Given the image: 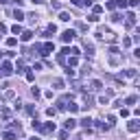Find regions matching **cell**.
Instances as JSON below:
<instances>
[{
	"label": "cell",
	"mask_w": 140,
	"mask_h": 140,
	"mask_svg": "<svg viewBox=\"0 0 140 140\" xmlns=\"http://www.w3.org/2000/svg\"><path fill=\"white\" fill-rule=\"evenodd\" d=\"M31 37H33V33H31V31H24V33H22V39H24V42H29Z\"/></svg>",
	"instance_id": "obj_5"
},
{
	"label": "cell",
	"mask_w": 140,
	"mask_h": 140,
	"mask_svg": "<svg viewBox=\"0 0 140 140\" xmlns=\"http://www.w3.org/2000/svg\"><path fill=\"white\" fill-rule=\"evenodd\" d=\"M33 2H42V0H33Z\"/></svg>",
	"instance_id": "obj_10"
},
{
	"label": "cell",
	"mask_w": 140,
	"mask_h": 140,
	"mask_svg": "<svg viewBox=\"0 0 140 140\" xmlns=\"http://www.w3.org/2000/svg\"><path fill=\"white\" fill-rule=\"evenodd\" d=\"M64 125H66V129H72V127L77 125V120H75V118H68V120H66Z\"/></svg>",
	"instance_id": "obj_3"
},
{
	"label": "cell",
	"mask_w": 140,
	"mask_h": 140,
	"mask_svg": "<svg viewBox=\"0 0 140 140\" xmlns=\"http://www.w3.org/2000/svg\"><path fill=\"white\" fill-rule=\"evenodd\" d=\"M81 125H83V127H90L92 120H90V118H83V120H81Z\"/></svg>",
	"instance_id": "obj_7"
},
{
	"label": "cell",
	"mask_w": 140,
	"mask_h": 140,
	"mask_svg": "<svg viewBox=\"0 0 140 140\" xmlns=\"http://www.w3.org/2000/svg\"><path fill=\"white\" fill-rule=\"evenodd\" d=\"M59 20H64V22H68V20H70V16H68V13H61V16H59Z\"/></svg>",
	"instance_id": "obj_9"
},
{
	"label": "cell",
	"mask_w": 140,
	"mask_h": 140,
	"mask_svg": "<svg viewBox=\"0 0 140 140\" xmlns=\"http://www.w3.org/2000/svg\"><path fill=\"white\" fill-rule=\"evenodd\" d=\"M92 90H101V81H94L92 83Z\"/></svg>",
	"instance_id": "obj_8"
},
{
	"label": "cell",
	"mask_w": 140,
	"mask_h": 140,
	"mask_svg": "<svg viewBox=\"0 0 140 140\" xmlns=\"http://www.w3.org/2000/svg\"><path fill=\"white\" fill-rule=\"evenodd\" d=\"M2 75H11V64L9 61H2Z\"/></svg>",
	"instance_id": "obj_2"
},
{
	"label": "cell",
	"mask_w": 140,
	"mask_h": 140,
	"mask_svg": "<svg viewBox=\"0 0 140 140\" xmlns=\"http://www.w3.org/2000/svg\"><path fill=\"white\" fill-rule=\"evenodd\" d=\"M61 39H64V42H72V39H75V31H64L61 33Z\"/></svg>",
	"instance_id": "obj_1"
},
{
	"label": "cell",
	"mask_w": 140,
	"mask_h": 140,
	"mask_svg": "<svg viewBox=\"0 0 140 140\" xmlns=\"http://www.w3.org/2000/svg\"><path fill=\"white\" fill-rule=\"evenodd\" d=\"M127 129H129L131 134H134V131H138V123H136V120H131V123L127 125Z\"/></svg>",
	"instance_id": "obj_4"
},
{
	"label": "cell",
	"mask_w": 140,
	"mask_h": 140,
	"mask_svg": "<svg viewBox=\"0 0 140 140\" xmlns=\"http://www.w3.org/2000/svg\"><path fill=\"white\" fill-rule=\"evenodd\" d=\"M13 16H16V20H22V18H24V13H22V11H18V9H16V11H13Z\"/></svg>",
	"instance_id": "obj_6"
}]
</instances>
